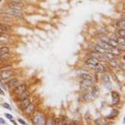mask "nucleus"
I'll return each instance as SVG.
<instances>
[{
    "label": "nucleus",
    "mask_w": 125,
    "mask_h": 125,
    "mask_svg": "<svg viewBox=\"0 0 125 125\" xmlns=\"http://www.w3.org/2000/svg\"><path fill=\"white\" fill-rule=\"evenodd\" d=\"M81 77H82V80L79 83L80 89H82V90H87L93 84V79H92V77L88 73L83 74Z\"/></svg>",
    "instance_id": "nucleus-1"
},
{
    "label": "nucleus",
    "mask_w": 125,
    "mask_h": 125,
    "mask_svg": "<svg viewBox=\"0 0 125 125\" xmlns=\"http://www.w3.org/2000/svg\"><path fill=\"white\" fill-rule=\"evenodd\" d=\"M33 123L35 125H45V118H44L43 114H38L34 115L32 118Z\"/></svg>",
    "instance_id": "nucleus-2"
},
{
    "label": "nucleus",
    "mask_w": 125,
    "mask_h": 125,
    "mask_svg": "<svg viewBox=\"0 0 125 125\" xmlns=\"http://www.w3.org/2000/svg\"><path fill=\"white\" fill-rule=\"evenodd\" d=\"M99 63V60L95 56H91V57H88L87 60L85 61V64L88 65V67L92 68V69H93L94 66Z\"/></svg>",
    "instance_id": "nucleus-3"
},
{
    "label": "nucleus",
    "mask_w": 125,
    "mask_h": 125,
    "mask_svg": "<svg viewBox=\"0 0 125 125\" xmlns=\"http://www.w3.org/2000/svg\"><path fill=\"white\" fill-rule=\"evenodd\" d=\"M26 88H27V87L25 84H21V85H18L17 87H16L15 90H14V93L18 96V95H20L21 93H22L23 92H25L26 90Z\"/></svg>",
    "instance_id": "nucleus-4"
},
{
    "label": "nucleus",
    "mask_w": 125,
    "mask_h": 125,
    "mask_svg": "<svg viewBox=\"0 0 125 125\" xmlns=\"http://www.w3.org/2000/svg\"><path fill=\"white\" fill-rule=\"evenodd\" d=\"M8 13H9L10 15H12L16 17H20V18H23V13L21 12V11H16V10H14V9H10V10L8 11Z\"/></svg>",
    "instance_id": "nucleus-5"
},
{
    "label": "nucleus",
    "mask_w": 125,
    "mask_h": 125,
    "mask_svg": "<svg viewBox=\"0 0 125 125\" xmlns=\"http://www.w3.org/2000/svg\"><path fill=\"white\" fill-rule=\"evenodd\" d=\"M9 8L11 9H14V10H16V11H21L23 8V5H21L20 3L13 2V3H11L9 4Z\"/></svg>",
    "instance_id": "nucleus-6"
},
{
    "label": "nucleus",
    "mask_w": 125,
    "mask_h": 125,
    "mask_svg": "<svg viewBox=\"0 0 125 125\" xmlns=\"http://www.w3.org/2000/svg\"><path fill=\"white\" fill-rule=\"evenodd\" d=\"M8 85L10 88H15L19 85V81L17 79H11L8 82Z\"/></svg>",
    "instance_id": "nucleus-7"
},
{
    "label": "nucleus",
    "mask_w": 125,
    "mask_h": 125,
    "mask_svg": "<svg viewBox=\"0 0 125 125\" xmlns=\"http://www.w3.org/2000/svg\"><path fill=\"white\" fill-rule=\"evenodd\" d=\"M93 70H95V72L96 73H103L105 71V67L102 64H101V63H97V64L94 66Z\"/></svg>",
    "instance_id": "nucleus-8"
},
{
    "label": "nucleus",
    "mask_w": 125,
    "mask_h": 125,
    "mask_svg": "<svg viewBox=\"0 0 125 125\" xmlns=\"http://www.w3.org/2000/svg\"><path fill=\"white\" fill-rule=\"evenodd\" d=\"M30 104V101L29 98H26L25 100L21 101V103L20 105V109L21 110H25L26 108L29 106V105Z\"/></svg>",
    "instance_id": "nucleus-9"
},
{
    "label": "nucleus",
    "mask_w": 125,
    "mask_h": 125,
    "mask_svg": "<svg viewBox=\"0 0 125 125\" xmlns=\"http://www.w3.org/2000/svg\"><path fill=\"white\" fill-rule=\"evenodd\" d=\"M29 95H30V93H29V91H27V89H26L25 92H23L22 93H21L20 95H18L17 99H18V101H21L23 100H25V99L29 97Z\"/></svg>",
    "instance_id": "nucleus-10"
},
{
    "label": "nucleus",
    "mask_w": 125,
    "mask_h": 125,
    "mask_svg": "<svg viewBox=\"0 0 125 125\" xmlns=\"http://www.w3.org/2000/svg\"><path fill=\"white\" fill-rule=\"evenodd\" d=\"M98 45L99 46H101V48H102L103 49H105L106 52H109L110 49H111L112 47L108 43H105V42H102V41H101V42H99L98 43Z\"/></svg>",
    "instance_id": "nucleus-11"
},
{
    "label": "nucleus",
    "mask_w": 125,
    "mask_h": 125,
    "mask_svg": "<svg viewBox=\"0 0 125 125\" xmlns=\"http://www.w3.org/2000/svg\"><path fill=\"white\" fill-rule=\"evenodd\" d=\"M0 30L3 32H8L11 31V27L10 25H7V24H3V23H0Z\"/></svg>",
    "instance_id": "nucleus-12"
},
{
    "label": "nucleus",
    "mask_w": 125,
    "mask_h": 125,
    "mask_svg": "<svg viewBox=\"0 0 125 125\" xmlns=\"http://www.w3.org/2000/svg\"><path fill=\"white\" fill-rule=\"evenodd\" d=\"M12 74V73L11 71H9V70H3V72L0 73V76H1L2 79H8L11 76V75Z\"/></svg>",
    "instance_id": "nucleus-13"
},
{
    "label": "nucleus",
    "mask_w": 125,
    "mask_h": 125,
    "mask_svg": "<svg viewBox=\"0 0 125 125\" xmlns=\"http://www.w3.org/2000/svg\"><path fill=\"white\" fill-rule=\"evenodd\" d=\"M83 98L85 99V101H92V100H93V99H94L93 94H92V93H91V91L86 92V93H84V95H83Z\"/></svg>",
    "instance_id": "nucleus-14"
},
{
    "label": "nucleus",
    "mask_w": 125,
    "mask_h": 125,
    "mask_svg": "<svg viewBox=\"0 0 125 125\" xmlns=\"http://www.w3.org/2000/svg\"><path fill=\"white\" fill-rule=\"evenodd\" d=\"M94 50H95V52L96 53L101 54H101H103V55H104V54L105 53V52H106L105 49H103L102 48H101V46H99L98 44L95 45V47H94Z\"/></svg>",
    "instance_id": "nucleus-15"
},
{
    "label": "nucleus",
    "mask_w": 125,
    "mask_h": 125,
    "mask_svg": "<svg viewBox=\"0 0 125 125\" xmlns=\"http://www.w3.org/2000/svg\"><path fill=\"white\" fill-rule=\"evenodd\" d=\"M115 25H116L117 28H119V29H125V21L124 19H123V20L117 21L116 23H115Z\"/></svg>",
    "instance_id": "nucleus-16"
},
{
    "label": "nucleus",
    "mask_w": 125,
    "mask_h": 125,
    "mask_svg": "<svg viewBox=\"0 0 125 125\" xmlns=\"http://www.w3.org/2000/svg\"><path fill=\"white\" fill-rule=\"evenodd\" d=\"M117 38H125V29H119L115 33Z\"/></svg>",
    "instance_id": "nucleus-17"
},
{
    "label": "nucleus",
    "mask_w": 125,
    "mask_h": 125,
    "mask_svg": "<svg viewBox=\"0 0 125 125\" xmlns=\"http://www.w3.org/2000/svg\"><path fill=\"white\" fill-rule=\"evenodd\" d=\"M90 91H91L92 94H93V96L94 98H96V96L99 95V88H98L97 86H96V85L93 86V88H92Z\"/></svg>",
    "instance_id": "nucleus-18"
},
{
    "label": "nucleus",
    "mask_w": 125,
    "mask_h": 125,
    "mask_svg": "<svg viewBox=\"0 0 125 125\" xmlns=\"http://www.w3.org/2000/svg\"><path fill=\"white\" fill-rule=\"evenodd\" d=\"M112 98H113V104H116L119 101V95L116 92L112 93Z\"/></svg>",
    "instance_id": "nucleus-19"
},
{
    "label": "nucleus",
    "mask_w": 125,
    "mask_h": 125,
    "mask_svg": "<svg viewBox=\"0 0 125 125\" xmlns=\"http://www.w3.org/2000/svg\"><path fill=\"white\" fill-rule=\"evenodd\" d=\"M109 52H111L112 54H114L115 56H119L120 54H121V51H120L119 49L117 48V47H116V48H113V47H112L111 49H110Z\"/></svg>",
    "instance_id": "nucleus-20"
},
{
    "label": "nucleus",
    "mask_w": 125,
    "mask_h": 125,
    "mask_svg": "<svg viewBox=\"0 0 125 125\" xmlns=\"http://www.w3.org/2000/svg\"><path fill=\"white\" fill-rule=\"evenodd\" d=\"M104 56H105V58H107L108 60H112V59H115V56L114 55V54H112L110 52H105V53L104 54Z\"/></svg>",
    "instance_id": "nucleus-21"
},
{
    "label": "nucleus",
    "mask_w": 125,
    "mask_h": 125,
    "mask_svg": "<svg viewBox=\"0 0 125 125\" xmlns=\"http://www.w3.org/2000/svg\"><path fill=\"white\" fill-rule=\"evenodd\" d=\"M119 115V111L117 110H113L110 113V115H108V119H113V118L116 117L117 115Z\"/></svg>",
    "instance_id": "nucleus-22"
},
{
    "label": "nucleus",
    "mask_w": 125,
    "mask_h": 125,
    "mask_svg": "<svg viewBox=\"0 0 125 125\" xmlns=\"http://www.w3.org/2000/svg\"><path fill=\"white\" fill-rule=\"evenodd\" d=\"M108 43H109L111 47H113V48H116V47H118V45H119L118 42L115 39H110L109 42H108Z\"/></svg>",
    "instance_id": "nucleus-23"
},
{
    "label": "nucleus",
    "mask_w": 125,
    "mask_h": 125,
    "mask_svg": "<svg viewBox=\"0 0 125 125\" xmlns=\"http://www.w3.org/2000/svg\"><path fill=\"white\" fill-rule=\"evenodd\" d=\"M34 110V105H32V104H30L29 106L25 109V113H26V114H31Z\"/></svg>",
    "instance_id": "nucleus-24"
},
{
    "label": "nucleus",
    "mask_w": 125,
    "mask_h": 125,
    "mask_svg": "<svg viewBox=\"0 0 125 125\" xmlns=\"http://www.w3.org/2000/svg\"><path fill=\"white\" fill-rule=\"evenodd\" d=\"M9 52V48L8 47H3L0 48V55H3V54H7Z\"/></svg>",
    "instance_id": "nucleus-25"
},
{
    "label": "nucleus",
    "mask_w": 125,
    "mask_h": 125,
    "mask_svg": "<svg viewBox=\"0 0 125 125\" xmlns=\"http://www.w3.org/2000/svg\"><path fill=\"white\" fill-rule=\"evenodd\" d=\"M54 125H63V119L61 118H57L54 121Z\"/></svg>",
    "instance_id": "nucleus-26"
},
{
    "label": "nucleus",
    "mask_w": 125,
    "mask_h": 125,
    "mask_svg": "<svg viewBox=\"0 0 125 125\" xmlns=\"http://www.w3.org/2000/svg\"><path fill=\"white\" fill-rule=\"evenodd\" d=\"M116 41L118 42L119 44H121V45H125V38H117Z\"/></svg>",
    "instance_id": "nucleus-27"
},
{
    "label": "nucleus",
    "mask_w": 125,
    "mask_h": 125,
    "mask_svg": "<svg viewBox=\"0 0 125 125\" xmlns=\"http://www.w3.org/2000/svg\"><path fill=\"white\" fill-rule=\"evenodd\" d=\"M45 124L46 125H54V121L52 118H49V119L45 121Z\"/></svg>",
    "instance_id": "nucleus-28"
},
{
    "label": "nucleus",
    "mask_w": 125,
    "mask_h": 125,
    "mask_svg": "<svg viewBox=\"0 0 125 125\" xmlns=\"http://www.w3.org/2000/svg\"><path fill=\"white\" fill-rule=\"evenodd\" d=\"M102 79L104 80V82H105V83H109L110 82V78H109V75H108V74H104Z\"/></svg>",
    "instance_id": "nucleus-29"
},
{
    "label": "nucleus",
    "mask_w": 125,
    "mask_h": 125,
    "mask_svg": "<svg viewBox=\"0 0 125 125\" xmlns=\"http://www.w3.org/2000/svg\"><path fill=\"white\" fill-rule=\"evenodd\" d=\"M110 64L113 65V66H116L117 65V62L115 59H112V60H110Z\"/></svg>",
    "instance_id": "nucleus-30"
},
{
    "label": "nucleus",
    "mask_w": 125,
    "mask_h": 125,
    "mask_svg": "<svg viewBox=\"0 0 125 125\" xmlns=\"http://www.w3.org/2000/svg\"><path fill=\"white\" fill-rule=\"evenodd\" d=\"M109 38H107V37H101V41H102V42H105V43H108L109 42Z\"/></svg>",
    "instance_id": "nucleus-31"
},
{
    "label": "nucleus",
    "mask_w": 125,
    "mask_h": 125,
    "mask_svg": "<svg viewBox=\"0 0 125 125\" xmlns=\"http://www.w3.org/2000/svg\"><path fill=\"white\" fill-rule=\"evenodd\" d=\"M3 107L4 108H6V109H8V110H11V106H10V105H8V103H3Z\"/></svg>",
    "instance_id": "nucleus-32"
},
{
    "label": "nucleus",
    "mask_w": 125,
    "mask_h": 125,
    "mask_svg": "<svg viewBox=\"0 0 125 125\" xmlns=\"http://www.w3.org/2000/svg\"><path fill=\"white\" fill-rule=\"evenodd\" d=\"M18 121H19V123H21V124H23V125H27L26 123H25V122L24 121V120L21 119H18Z\"/></svg>",
    "instance_id": "nucleus-33"
},
{
    "label": "nucleus",
    "mask_w": 125,
    "mask_h": 125,
    "mask_svg": "<svg viewBox=\"0 0 125 125\" xmlns=\"http://www.w3.org/2000/svg\"><path fill=\"white\" fill-rule=\"evenodd\" d=\"M63 125H70V122L67 120H63Z\"/></svg>",
    "instance_id": "nucleus-34"
},
{
    "label": "nucleus",
    "mask_w": 125,
    "mask_h": 125,
    "mask_svg": "<svg viewBox=\"0 0 125 125\" xmlns=\"http://www.w3.org/2000/svg\"><path fill=\"white\" fill-rule=\"evenodd\" d=\"M5 115H6V117L8 118V119H12V116H11V115H9V114H5Z\"/></svg>",
    "instance_id": "nucleus-35"
},
{
    "label": "nucleus",
    "mask_w": 125,
    "mask_h": 125,
    "mask_svg": "<svg viewBox=\"0 0 125 125\" xmlns=\"http://www.w3.org/2000/svg\"><path fill=\"white\" fill-rule=\"evenodd\" d=\"M0 86H1V87H2V88H3L4 89V90H7L6 87H5V86H4V84H3V83H1V82H0Z\"/></svg>",
    "instance_id": "nucleus-36"
},
{
    "label": "nucleus",
    "mask_w": 125,
    "mask_h": 125,
    "mask_svg": "<svg viewBox=\"0 0 125 125\" xmlns=\"http://www.w3.org/2000/svg\"><path fill=\"white\" fill-rule=\"evenodd\" d=\"M70 125H78L77 122H70Z\"/></svg>",
    "instance_id": "nucleus-37"
},
{
    "label": "nucleus",
    "mask_w": 125,
    "mask_h": 125,
    "mask_svg": "<svg viewBox=\"0 0 125 125\" xmlns=\"http://www.w3.org/2000/svg\"><path fill=\"white\" fill-rule=\"evenodd\" d=\"M0 123H2V124H5V121H4V119H3L0 118Z\"/></svg>",
    "instance_id": "nucleus-38"
},
{
    "label": "nucleus",
    "mask_w": 125,
    "mask_h": 125,
    "mask_svg": "<svg viewBox=\"0 0 125 125\" xmlns=\"http://www.w3.org/2000/svg\"><path fill=\"white\" fill-rule=\"evenodd\" d=\"M0 94H2V95H3V90H1V88H0Z\"/></svg>",
    "instance_id": "nucleus-39"
},
{
    "label": "nucleus",
    "mask_w": 125,
    "mask_h": 125,
    "mask_svg": "<svg viewBox=\"0 0 125 125\" xmlns=\"http://www.w3.org/2000/svg\"><path fill=\"white\" fill-rule=\"evenodd\" d=\"M26 1H29V0H26Z\"/></svg>",
    "instance_id": "nucleus-40"
}]
</instances>
